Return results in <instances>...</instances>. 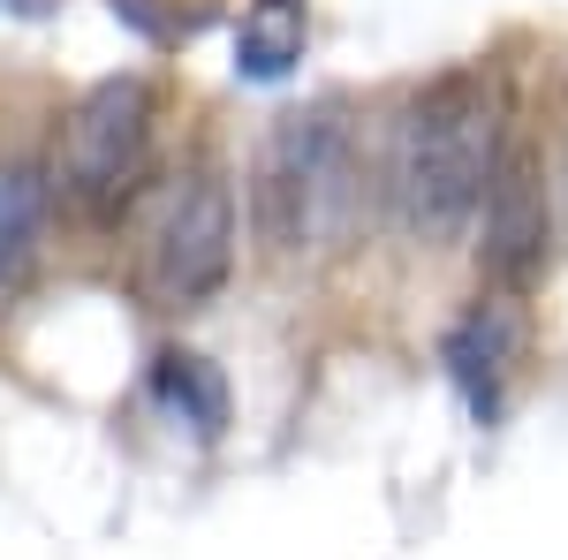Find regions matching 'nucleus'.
<instances>
[{
	"mask_svg": "<svg viewBox=\"0 0 568 560\" xmlns=\"http://www.w3.org/2000/svg\"><path fill=\"white\" fill-rule=\"evenodd\" d=\"M500 144H508V99L493 69H439L433 84H417L387 152L394 220L417 243H455L485 205Z\"/></svg>",
	"mask_w": 568,
	"mask_h": 560,
	"instance_id": "1",
	"label": "nucleus"
},
{
	"mask_svg": "<svg viewBox=\"0 0 568 560\" xmlns=\"http://www.w3.org/2000/svg\"><path fill=\"white\" fill-rule=\"evenodd\" d=\"M356 205H364V182H356V136L342 106L326 99V106L288 114L251 174V235L273 258H296V251L349 235Z\"/></svg>",
	"mask_w": 568,
	"mask_h": 560,
	"instance_id": "2",
	"label": "nucleus"
},
{
	"mask_svg": "<svg viewBox=\"0 0 568 560\" xmlns=\"http://www.w3.org/2000/svg\"><path fill=\"white\" fill-rule=\"evenodd\" d=\"M152 130H160V99L144 77H99L61 122V160L53 182L84 220H114L144 190L152 167Z\"/></svg>",
	"mask_w": 568,
	"mask_h": 560,
	"instance_id": "3",
	"label": "nucleus"
},
{
	"mask_svg": "<svg viewBox=\"0 0 568 560\" xmlns=\"http://www.w3.org/2000/svg\"><path fill=\"white\" fill-rule=\"evenodd\" d=\"M235 243H243V213L220 167H197L168 190V205L152 220L144 243V296L160 310H197L227 288L235 273Z\"/></svg>",
	"mask_w": 568,
	"mask_h": 560,
	"instance_id": "4",
	"label": "nucleus"
},
{
	"mask_svg": "<svg viewBox=\"0 0 568 560\" xmlns=\"http://www.w3.org/2000/svg\"><path fill=\"white\" fill-rule=\"evenodd\" d=\"M478 220H485L478 227V273L500 296H524L530 281L554 265V190H546L538 144H524V136L500 144V167L485 182Z\"/></svg>",
	"mask_w": 568,
	"mask_h": 560,
	"instance_id": "5",
	"label": "nucleus"
},
{
	"mask_svg": "<svg viewBox=\"0 0 568 560\" xmlns=\"http://www.w3.org/2000/svg\"><path fill=\"white\" fill-rule=\"evenodd\" d=\"M524 303L516 296H478L455 326H447V342H439V364H447V379H455V394L470 401V417L478 425H493L500 417V401H508V371L524 364Z\"/></svg>",
	"mask_w": 568,
	"mask_h": 560,
	"instance_id": "6",
	"label": "nucleus"
},
{
	"mask_svg": "<svg viewBox=\"0 0 568 560\" xmlns=\"http://www.w3.org/2000/svg\"><path fill=\"white\" fill-rule=\"evenodd\" d=\"M45 205H53V174L31 152H8L0 160V296H16L31 258H39Z\"/></svg>",
	"mask_w": 568,
	"mask_h": 560,
	"instance_id": "7",
	"label": "nucleus"
},
{
	"mask_svg": "<svg viewBox=\"0 0 568 560\" xmlns=\"http://www.w3.org/2000/svg\"><path fill=\"white\" fill-rule=\"evenodd\" d=\"M304 45H311V0H243V23H235V77L281 84V77H296Z\"/></svg>",
	"mask_w": 568,
	"mask_h": 560,
	"instance_id": "8",
	"label": "nucleus"
},
{
	"mask_svg": "<svg viewBox=\"0 0 568 560\" xmlns=\"http://www.w3.org/2000/svg\"><path fill=\"white\" fill-rule=\"evenodd\" d=\"M152 401H160L168 417H182L197 439H220L227 417H235L220 364H213V356H197V348H168V356L152 364Z\"/></svg>",
	"mask_w": 568,
	"mask_h": 560,
	"instance_id": "9",
	"label": "nucleus"
},
{
	"mask_svg": "<svg viewBox=\"0 0 568 560\" xmlns=\"http://www.w3.org/2000/svg\"><path fill=\"white\" fill-rule=\"evenodd\" d=\"M122 23H130L136 39H152V45H182V39H197V23L213 16V0H106Z\"/></svg>",
	"mask_w": 568,
	"mask_h": 560,
	"instance_id": "10",
	"label": "nucleus"
}]
</instances>
